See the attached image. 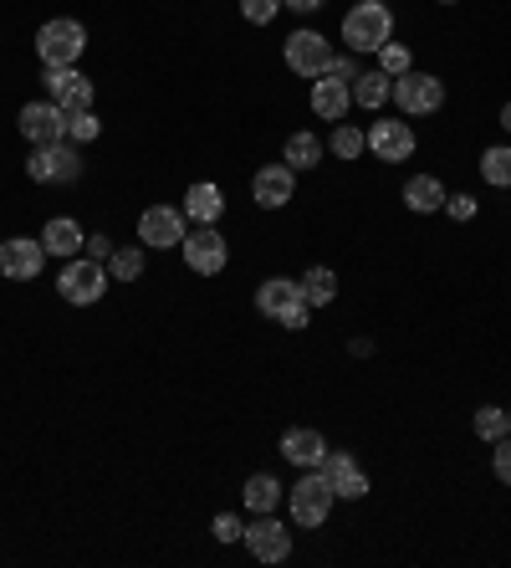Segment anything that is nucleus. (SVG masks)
<instances>
[{"label": "nucleus", "mask_w": 511, "mask_h": 568, "mask_svg": "<svg viewBox=\"0 0 511 568\" xmlns=\"http://www.w3.org/2000/svg\"><path fill=\"white\" fill-rule=\"evenodd\" d=\"M343 42H348L353 57H368L379 46L395 42V11L384 0H353L348 15H343Z\"/></svg>", "instance_id": "1"}, {"label": "nucleus", "mask_w": 511, "mask_h": 568, "mask_svg": "<svg viewBox=\"0 0 511 568\" xmlns=\"http://www.w3.org/2000/svg\"><path fill=\"white\" fill-rule=\"evenodd\" d=\"M256 313L271 318L277 328H292L302 333L307 328V298H302V282L297 277H266L262 287H256Z\"/></svg>", "instance_id": "2"}, {"label": "nucleus", "mask_w": 511, "mask_h": 568, "mask_svg": "<svg viewBox=\"0 0 511 568\" xmlns=\"http://www.w3.org/2000/svg\"><path fill=\"white\" fill-rule=\"evenodd\" d=\"M88 52V26L73 21V15H52L42 31H36V57L42 67H77Z\"/></svg>", "instance_id": "3"}, {"label": "nucleus", "mask_w": 511, "mask_h": 568, "mask_svg": "<svg viewBox=\"0 0 511 568\" xmlns=\"http://www.w3.org/2000/svg\"><path fill=\"white\" fill-rule=\"evenodd\" d=\"M333 502H337L333 481L322 477L318 466H312V471H302V477H297V487L287 492V512H292L297 527H322L327 517H333Z\"/></svg>", "instance_id": "4"}, {"label": "nucleus", "mask_w": 511, "mask_h": 568, "mask_svg": "<svg viewBox=\"0 0 511 568\" xmlns=\"http://www.w3.org/2000/svg\"><path fill=\"white\" fill-rule=\"evenodd\" d=\"M26 175L36 185H77L82 180V149L73 138H57V144H31Z\"/></svg>", "instance_id": "5"}, {"label": "nucleus", "mask_w": 511, "mask_h": 568, "mask_svg": "<svg viewBox=\"0 0 511 568\" xmlns=\"http://www.w3.org/2000/svg\"><path fill=\"white\" fill-rule=\"evenodd\" d=\"M108 261H92V256H73L57 277V292L62 302H73V308H92V302L108 298Z\"/></svg>", "instance_id": "6"}, {"label": "nucleus", "mask_w": 511, "mask_h": 568, "mask_svg": "<svg viewBox=\"0 0 511 568\" xmlns=\"http://www.w3.org/2000/svg\"><path fill=\"white\" fill-rule=\"evenodd\" d=\"M185 236H190L185 205H148L138 215V241H144L148 252H175V246H185Z\"/></svg>", "instance_id": "7"}, {"label": "nucleus", "mask_w": 511, "mask_h": 568, "mask_svg": "<svg viewBox=\"0 0 511 568\" xmlns=\"http://www.w3.org/2000/svg\"><path fill=\"white\" fill-rule=\"evenodd\" d=\"M179 256H185V267L195 277H220V271L231 267V241L220 236L215 225H195L190 236H185V246H179Z\"/></svg>", "instance_id": "8"}, {"label": "nucleus", "mask_w": 511, "mask_h": 568, "mask_svg": "<svg viewBox=\"0 0 511 568\" xmlns=\"http://www.w3.org/2000/svg\"><path fill=\"white\" fill-rule=\"evenodd\" d=\"M281 57H287V67H292L297 77H322L327 67H333V42L322 36V31H312V26H302V31H292L287 42H281Z\"/></svg>", "instance_id": "9"}, {"label": "nucleus", "mask_w": 511, "mask_h": 568, "mask_svg": "<svg viewBox=\"0 0 511 568\" xmlns=\"http://www.w3.org/2000/svg\"><path fill=\"white\" fill-rule=\"evenodd\" d=\"M395 103L404 119L440 113V108H445V82H440L435 73H414V67H409L404 77H395Z\"/></svg>", "instance_id": "10"}, {"label": "nucleus", "mask_w": 511, "mask_h": 568, "mask_svg": "<svg viewBox=\"0 0 511 568\" xmlns=\"http://www.w3.org/2000/svg\"><path fill=\"white\" fill-rule=\"evenodd\" d=\"M241 543H246V554L256 564H287L292 558V527L277 523L271 512H256V523H246Z\"/></svg>", "instance_id": "11"}, {"label": "nucleus", "mask_w": 511, "mask_h": 568, "mask_svg": "<svg viewBox=\"0 0 511 568\" xmlns=\"http://www.w3.org/2000/svg\"><path fill=\"white\" fill-rule=\"evenodd\" d=\"M364 134H368V154H374L379 165H404V159H414V149H420L409 119H384L379 113V123L364 129Z\"/></svg>", "instance_id": "12"}, {"label": "nucleus", "mask_w": 511, "mask_h": 568, "mask_svg": "<svg viewBox=\"0 0 511 568\" xmlns=\"http://www.w3.org/2000/svg\"><path fill=\"white\" fill-rule=\"evenodd\" d=\"M46 267L42 236H5L0 241V277L5 282H36Z\"/></svg>", "instance_id": "13"}, {"label": "nucleus", "mask_w": 511, "mask_h": 568, "mask_svg": "<svg viewBox=\"0 0 511 568\" xmlns=\"http://www.w3.org/2000/svg\"><path fill=\"white\" fill-rule=\"evenodd\" d=\"M42 88L46 98L57 108H67V113H82V108H92V77L88 73H77V67H46L42 73Z\"/></svg>", "instance_id": "14"}, {"label": "nucleus", "mask_w": 511, "mask_h": 568, "mask_svg": "<svg viewBox=\"0 0 511 568\" xmlns=\"http://www.w3.org/2000/svg\"><path fill=\"white\" fill-rule=\"evenodd\" d=\"M15 129H21L26 144H57V138H67V108H57L52 98L26 103L21 108V119H15Z\"/></svg>", "instance_id": "15"}, {"label": "nucleus", "mask_w": 511, "mask_h": 568, "mask_svg": "<svg viewBox=\"0 0 511 568\" xmlns=\"http://www.w3.org/2000/svg\"><path fill=\"white\" fill-rule=\"evenodd\" d=\"M292 194H297V169L281 159V165H262L256 175H251V200L262 210H281V205H292Z\"/></svg>", "instance_id": "16"}, {"label": "nucleus", "mask_w": 511, "mask_h": 568, "mask_svg": "<svg viewBox=\"0 0 511 568\" xmlns=\"http://www.w3.org/2000/svg\"><path fill=\"white\" fill-rule=\"evenodd\" d=\"M307 103H312V113H318L322 123H343L348 119V108H353V88L322 73L318 82H312V98H307Z\"/></svg>", "instance_id": "17"}, {"label": "nucleus", "mask_w": 511, "mask_h": 568, "mask_svg": "<svg viewBox=\"0 0 511 568\" xmlns=\"http://www.w3.org/2000/svg\"><path fill=\"white\" fill-rule=\"evenodd\" d=\"M42 246H46V256H57V261H73V256H82L88 236H82V225H77L73 215H52V221L42 225Z\"/></svg>", "instance_id": "18"}, {"label": "nucleus", "mask_w": 511, "mask_h": 568, "mask_svg": "<svg viewBox=\"0 0 511 568\" xmlns=\"http://www.w3.org/2000/svg\"><path fill=\"white\" fill-rule=\"evenodd\" d=\"M322 456H327V441H322V431H312V425H292V431L281 435V461L312 471Z\"/></svg>", "instance_id": "19"}, {"label": "nucleus", "mask_w": 511, "mask_h": 568, "mask_svg": "<svg viewBox=\"0 0 511 568\" xmlns=\"http://www.w3.org/2000/svg\"><path fill=\"white\" fill-rule=\"evenodd\" d=\"M185 215H190L195 225H220V215H225V190H220L215 180H195L190 190H185Z\"/></svg>", "instance_id": "20"}, {"label": "nucleus", "mask_w": 511, "mask_h": 568, "mask_svg": "<svg viewBox=\"0 0 511 568\" xmlns=\"http://www.w3.org/2000/svg\"><path fill=\"white\" fill-rule=\"evenodd\" d=\"M389 98H395V77H389V73H379V67H374V73H358V77H353V108H364V113H379Z\"/></svg>", "instance_id": "21"}, {"label": "nucleus", "mask_w": 511, "mask_h": 568, "mask_svg": "<svg viewBox=\"0 0 511 568\" xmlns=\"http://www.w3.org/2000/svg\"><path fill=\"white\" fill-rule=\"evenodd\" d=\"M445 185L435 180V175H414V180H404V205L414 210V215H435V210H445Z\"/></svg>", "instance_id": "22"}, {"label": "nucleus", "mask_w": 511, "mask_h": 568, "mask_svg": "<svg viewBox=\"0 0 511 568\" xmlns=\"http://www.w3.org/2000/svg\"><path fill=\"white\" fill-rule=\"evenodd\" d=\"M297 282H302L307 308H333L337 302V271L333 267H307Z\"/></svg>", "instance_id": "23"}, {"label": "nucleus", "mask_w": 511, "mask_h": 568, "mask_svg": "<svg viewBox=\"0 0 511 568\" xmlns=\"http://www.w3.org/2000/svg\"><path fill=\"white\" fill-rule=\"evenodd\" d=\"M241 502H246L251 512H277L281 481L271 477V471H256V477H246V487H241Z\"/></svg>", "instance_id": "24"}, {"label": "nucleus", "mask_w": 511, "mask_h": 568, "mask_svg": "<svg viewBox=\"0 0 511 568\" xmlns=\"http://www.w3.org/2000/svg\"><path fill=\"white\" fill-rule=\"evenodd\" d=\"M148 267V246L138 241V246H113V256H108V277L113 282H138Z\"/></svg>", "instance_id": "25"}, {"label": "nucleus", "mask_w": 511, "mask_h": 568, "mask_svg": "<svg viewBox=\"0 0 511 568\" xmlns=\"http://www.w3.org/2000/svg\"><path fill=\"white\" fill-rule=\"evenodd\" d=\"M322 149H327V144H322L318 134L297 129V134L287 138V144H281V159H287L292 169H318V165H322Z\"/></svg>", "instance_id": "26"}, {"label": "nucleus", "mask_w": 511, "mask_h": 568, "mask_svg": "<svg viewBox=\"0 0 511 568\" xmlns=\"http://www.w3.org/2000/svg\"><path fill=\"white\" fill-rule=\"evenodd\" d=\"M327 149H333L343 165H353V159H364V154H368V134L358 129V123L343 119V123H333V134H327Z\"/></svg>", "instance_id": "27"}, {"label": "nucleus", "mask_w": 511, "mask_h": 568, "mask_svg": "<svg viewBox=\"0 0 511 568\" xmlns=\"http://www.w3.org/2000/svg\"><path fill=\"white\" fill-rule=\"evenodd\" d=\"M481 180L491 185V190H511V149L507 144H491V149L481 154Z\"/></svg>", "instance_id": "28"}, {"label": "nucleus", "mask_w": 511, "mask_h": 568, "mask_svg": "<svg viewBox=\"0 0 511 568\" xmlns=\"http://www.w3.org/2000/svg\"><path fill=\"white\" fill-rule=\"evenodd\" d=\"M476 435H481L486 446H497L501 435H511V410H501V404H481V410H476Z\"/></svg>", "instance_id": "29"}, {"label": "nucleus", "mask_w": 511, "mask_h": 568, "mask_svg": "<svg viewBox=\"0 0 511 568\" xmlns=\"http://www.w3.org/2000/svg\"><path fill=\"white\" fill-rule=\"evenodd\" d=\"M98 134H102V119L92 113V108H82V113H67V138H73L77 149H82V144H98Z\"/></svg>", "instance_id": "30"}, {"label": "nucleus", "mask_w": 511, "mask_h": 568, "mask_svg": "<svg viewBox=\"0 0 511 568\" xmlns=\"http://www.w3.org/2000/svg\"><path fill=\"white\" fill-rule=\"evenodd\" d=\"M368 487H374V481H368V471H364V466H348V471H343V477L333 481L337 502H364V497H368Z\"/></svg>", "instance_id": "31"}, {"label": "nucleus", "mask_w": 511, "mask_h": 568, "mask_svg": "<svg viewBox=\"0 0 511 568\" xmlns=\"http://www.w3.org/2000/svg\"><path fill=\"white\" fill-rule=\"evenodd\" d=\"M374 57H379V73H389V77H404L409 67H414V57H409V46H399V42L379 46Z\"/></svg>", "instance_id": "32"}, {"label": "nucleus", "mask_w": 511, "mask_h": 568, "mask_svg": "<svg viewBox=\"0 0 511 568\" xmlns=\"http://www.w3.org/2000/svg\"><path fill=\"white\" fill-rule=\"evenodd\" d=\"M281 11V0H241V15H246L251 26H271Z\"/></svg>", "instance_id": "33"}, {"label": "nucleus", "mask_w": 511, "mask_h": 568, "mask_svg": "<svg viewBox=\"0 0 511 568\" xmlns=\"http://www.w3.org/2000/svg\"><path fill=\"white\" fill-rule=\"evenodd\" d=\"M476 210H481V200H476V194H466V190L445 194V215H451V221H476Z\"/></svg>", "instance_id": "34"}, {"label": "nucleus", "mask_w": 511, "mask_h": 568, "mask_svg": "<svg viewBox=\"0 0 511 568\" xmlns=\"http://www.w3.org/2000/svg\"><path fill=\"white\" fill-rule=\"evenodd\" d=\"M210 533H215V543H241L246 523H241L235 512H215V523H210Z\"/></svg>", "instance_id": "35"}, {"label": "nucleus", "mask_w": 511, "mask_h": 568, "mask_svg": "<svg viewBox=\"0 0 511 568\" xmlns=\"http://www.w3.org/2000/svg\"><path fill=\"white\" fill-rule=\"evenodd\" d=\"M348 466H358V461H353V450H333V446H327V456L318 461V471H322L327 481H337L343 471H348Z\"/></svg>", "instance_id": "36"}, {"label": "nucleus", "mask_w": 511, "mask_h": 568, "mask_svg": "<svg viewBox=\"0 0 511 568\" xmlns=\"http://www.w3.org/2000/svg\"><path fill=\"white\" fill-rule=\"evenodd\" d=\"M491 471H497L501 487H511V435L497 441V456H491Z\"/></svg>", "instance_id": "37"}, {"label": "nucleus", "mask_w": 511, "mask_h": 568, "mask_svg": "<svg viewBox=\"0 0 511 568\" xmlns=\"http://www.w3.org/2000/svg\"><path fill=\"white\" fill-rule=\"evenodd\" d=\"M327 77H337V82H353V77H358V57H333V67H327Z\"/></svg>", "instance_id": "38"}, {"label": "nucleus", "mask_w": 511, "mask_h": 568, "mask_svg": "<svg viewBox=\"0 0 511 568\" xmlns=\"http://www.w3.org/2000/svg\"><path fill=\"white\" fill-rule=\"evenodd\" d=\"M82 256H92V261H108V256H113V241H108V236L98 231V236H92L88 246H82Z\"/></svg>", "instance_id": "39"}, {"label": "nucleus", "mask_w": 511, "mask_h": 568, "mask_svg": "<svg viewBox=\"0 0 511 568\" xmlns=\"http://www.w3.org/2000/svg\"><path fill=\"white\" fill-rule=\"evenodd\" d=\"M281 11H297V15H312V11H322V0H281Z\"/></svg>", "instance_id": "40"}, {"label": "nucleus", "mask_w": 511, "mask_h": 568, "mask_svg": "<svg viewBox=\"0 0 511 568\" xmlns=\"http://www.w3.org/2000/svg\"><path fill=\"white\" fill-rule=\"evenodd\" d=\"M353 359H368V354H374V344H368V338H353Z\"/></svg>", "instance_id": "41"}, {"label": "nucleus", "mask_w": 511, "mask_h": 568, "mask_svg": "<svg viewBox=\"0 0 511 568\" xmlns=\"http://www.w3.org/2000/svg\"><path fill=\"white\" fill-rule=\"evenodd\" d=\"M501 129L511 134V103H501Z\"/></svg>", "instance_id": "42"}, {"label": "nucleus", "mask_w": 511, "mask_h": 568, "mask_svg": "<svg viewBox=\"0 0 511 568\" xmlns=\"http://www.w3.org/2000/svg\"><path fill=\"white\" fill-rule=\"evenodd\" d=\"M435 5H460V0H435Z\"/></svg>", "instance_id": "43"}]
</instances>
